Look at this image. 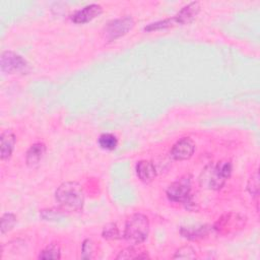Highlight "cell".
<instances>
[{
  "instance_id": "6da1fadb",
  "label": "cell",
  "mask_w": 260,
  "mask_h": 260,
  "mask_svg": "<svg viewBox=\"0 0 260 260\" xmlns=\"http://www.w3.org/2000/svg\"><path fill=\"white\" fill-rule=\"evenodd\" d=\"M55 198L62 211H79L84 203L82 188L76 182L61 184L55 192Z\"/></svg>"
},
{
  "instance_id": "7a4b0ae2",
  "label": "cell",
  "mask_w": 260,
  "mask_h": 260,
  "mask_svg": "<svg viewBox=\"0 0 260 260\" xmlns=\"http://www.w3.org/2000/svg\"><path fill=\"white\" fill-rule=\"evenodd\" d=\"M233 171L230 161H220L215 166H207L200 176V184L206 188L220 189Z\"/></svg>"
},
{
  "instance_id": "3957f363",
  "label": "cell",
  "mask_w": 260,
  "mask_h": 260,
  "mask_svg": "<svg viewBox=\"0 0 260 260\" xmlns=\"http://www.w3.org/2000/svg\"><path fill=\"white\" fill-rule=\"evenodd\" d=\"M149 233V220L142 213L132 214L125 223L123 236L132 245L142 243Z\"/></svg>"
},
{
  "instance_id": "277c9868",
  "label": "cell",
  "mask_w": 260,
  "mask_h": 260,
  "mask_svg": "<svg viewBox=\"0 0 260 260\" xmlns=\"http://www.w3.org/2000/svg\"><path fill=\"white\" fill-rule=\"evenodd\" d=\"M167 196L173 202L183 203L186 206L192 205L191 195V181L189 177H183L176 182L172 183L167 189Z\"/></svg>"
},
{
  "instance_id": "5b68a950",
  "label": "cell",
  "mask_w": 260,
  "mask_h": 260,
  "mask_svg": "<svg viewBox=\"0 0 260 260\" xmlns=\"http://www.w3.org/2000/svg\"><path fill=\"white\" fill-rule=\"evenodd\" d=\"M134 25V21L130 16H124L111 20L104 27L105 39L109 42L115 41L116 39L121 38L126 35Z\"/></svg>"
},
{
  "instance_id": "8992f818",
  "label": "cell",
  "mask_w": 260,
  "mask_h": 260,
  "mask_svg": "<svg viewBox=\"0 0 260 260\" xmlns=\"http://www.w3.org/2000/svg\"><path fill=\"white\" fill-rule=\"evenodd\" d=\"M0 66L1 70L7 73H22L26 72L28 69L27 62L20 55L11 51L2 53Z\"/></svg>"
},
{
  "instance_id": "52a82bcc",
  "label": "cell",
  "mask_w": 260,
  "mask_h": 260,
  "mask_svg": "<svg viewBox=\"0 0 260 260\" xmlns=\"http://www.w3.org/2000/svg\"><path fill=\"white\" fill-rule=\"evenodd\" d=\"M245 217L239 213L230 212L222 215L214 224V230L221 235H229L235 233L245 225Z\"/></svg>"
},
{
  "instance_id": "ba28073f",
  "label": "cell",
  "mask_w": 260,
  "mask_h": 260,
  "mask_svg": "<svg viewBox=\"0 0 260 260\" xmlns=\"http://www.w3.org/2000/svg\"><path fill=\"white\" fill-rule=\"evenodd\" d=\"M195 151V143L189 137L178 140L171 149V156L176 160H185L190 158Z\"/></svg>"
},
{
  "instance_id": "9c48e42d",
  "label": "cell",
  "mask_w": 260,
  "mask_h": 260,
  "mask_svg": "<svg viewBox=\"0 0 260 260\" xmlns=\"http://www.w3.org/2000/svg\"><path fill=\"white\" fill-rule=\"evenodd\" d=\"M103 12V8L99 4H89L81 9L76 10L72 16L71 20L75 23H86L95 17H98Z\"/></svg>"
},
{
  "instance_id": "30bf717a",
  "label": "cell",
  "mask_w": 260,
  "mask_h": 260,
  "mask_svg": "<svg viewBox=\"0 0 260 260\" xmlns=\"http://www.w3.org/2000/svg\"><path fill=\"white\" fill-rule=\"evenodd\" d=\"M200 9L199 2H191L188 5L184 6L176 15H174L173 21L175 24H185L191 22L196 15L198 14Z\"/></svg>"
},
{
  "instance_id": "8fae6325",
  "label": "cell",
  "mask_w": 260,
  "mask_h": 260,
  "mask_svg": "<svg viewBox=\"0 0 260 260\" xmlns=\"http://www.w3.org/2000/svg\"><path fill=\"white\" fill-rule=\"evenodd\" d=\"M15 142H16V137L12 131L5 130L4 132H2L0 136V152H1L2 160H6L10 158L12 151L14 149Z\"/></svg>"
},
{
  "instance_id": "7c38bea8",
  "label": "cell",
  "mask_w": 260,
  "mask_h": 260,
  "mask_svg": "<svg viewBox=\"0 0 260 260\" xmlns=\"http://www.w3.org/2000/svg\"><path fill=\"white\" fill-rule=\"evenodd\" d=\"M46 153V145L43 142L34 143L26 151V165L30 168L37 167Z\"/></svg>"
},
{
  "instance_id": "4fadbf2b",
  "label": "cell",
  "mask_w": 260,
  "mask_h": 260,
  "mask_svg": "<svg viewBox=\"0 0 260 260\" xmlns=\"http://www.w3.org/2000/svg\"><path fill=\"white\" fill-rule=\"evenodd\" d=\"M135 170H136L137 177L144 183L151 182L156 175L154 165L151 161L145 160V159L138 161Z\"/></svg>"
},
{
  "instance_id": "5bb4252c",
  "label": "cell",
  "mask_w": 260,
  "mask_h": 260,
  "mask_svg": "<svg viewBox=\"0 0 260 260\" xmlns=\"http://www.w3.org/2000/svg\"><path fill=\"white\" fill-rule=\"evenodd\" d=\"M209 232L208 225H198V226H182L180 233L183 237L189 240H197L207 236Z\"/></svg>"
},
{
  "instance_id": "9a60e30c",
  "label": "cell",
  "mask_w": 260,
  "mask_h": 260,
  "mask_svg": "<svg viewBox=\"0 0 260 260\" xmlns=\"http://www.w3.org/2000/svg\"><path fill=\"white\" fill-rule=\"evenodd\" d=\"M118 139L114 134L103 133L99 137V145L106 150H113L117 147Z\"/></svg>"
},
{
  "instance_id": "2e32d148",
  "label": "cell",
  "mask_w": 260,
  "mask_h": 260,
  "mask_svg": "<svg viewBox=\"0 0 260 260\" xmlns=\"http://www.w3.org/2000/svg\"><path fill=\"white\" fill-rule=\"evenodd\" d=\"M61 258V252L59 246L56 244H50L48 245L39 255V259H60Z\"/></svg>"
},
{
  "instance_id": "e0dca14e",
  "label": "cell",
  "mask_w": 260,
  "mask_h": 260,
  "mask_svg": "<svg viewBox=\"0 0 260 260\" xmlns=\"http://www.w3.org/2000/svg\"><path fill=\"white\" fill-rule=\"evenodd\" d=\"M16 223V216L13 213L7 212L1 217V234H5L12 230L14 224Z\"/></svg>"
},
{
  "instance_id": "ac0fdd59",
  "label": "cell",
  "mask_w": 260,
  "mask_h": 260,
  "mask_svg": "<svg viewBox=\"0 0 260 260\" xmlns=\"http://www.w3.org/2000/svg\"><path fill=\"white\" fill-rule=\"evenodd\" d=\"M143 252H139L138 250L134 249L133 247L127 248L119 253L116 257L117 259H140V258H147L146 254H142Z\"/></svg>"
},
{
  "instance_id": "d6986e66",
  "label": "cell",
  "mask_w": 260,
  "mask_h": 260,
  "mask_svg": "<svg viewBox=\"0 0 260 260\" xmlns=\"http://www.w3.org/2000/svg\"><path fill=\"white\" fill-rule=\"evenodd\" d=\"M173 258L174 259H195L196 255L193 248H191L190 246H184V247H181L179 250H177Z\"/></svg>"
},
{
  "instance_id": "ffe728a7",
  "label": "cell",
  "mask_w": 260,
  "mask_h": 260,
  "mask_svg": "<svg viewBox=\"0 0 260 260\" xmlns=\"http://www.w3.org/2000/svg\"><path fill=\"white\" fill-rule=\"evenodd\" d=\"M247 189L252 195L258 196V193H259V175H258V171H255L251 175V177L249 178L248 184H247Z\"/></svg>"
},
{
  "instance_id": "44dd1931",
  "label": "cell",
  "mask_w": 260,
  "mask_h": 260,
  "mask_svg": "<svg viewBox=\"0 0 260 260\" xmlns=\"http://www.w3.org/2000/svg\"><path fill=\"white\" fill-rule=\"evenodd\" d=\"M103 237L107 240H116L120 238V233L115 223L107 224L103 230Z\"/></svg>"
},
{
  "instance_id": "7402d4cb",
  "label": "cell",
  "mask_w": 260,
  "mask_h": 260,
  "mask_svg": "<svg viewBox=\"0 0 260 260\" xmlns=\"http://www.w3.org/2000/svg\"><path fill=\"white\" fill-rule=\"evenodd\" d=\"M93 252V244L92 241L87 239L83 242L81 247V258L82 259H90L92 257Z\"/></svg>"
}]
</instances>
